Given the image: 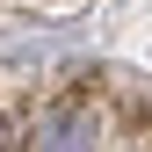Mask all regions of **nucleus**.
Here are the masks:
<instances>
[{"instance_id":"f257e3e1","label":"nucleus","mask_w":152,"mask_h":152,"mask_svg":"<svg viewBox=\"0 0 152 152\" xmlns=\"http://www.w3.org/2000/svg\"><path fill=\"white\" fill-rule=\"evenodd\" d=\"M102 109H94V94H65V102H51L44 116L29 123V145H94L102 138Z\"/></svg>"}]
</instances>
